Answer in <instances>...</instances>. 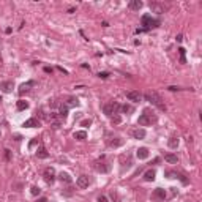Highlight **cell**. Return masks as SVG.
I'll return each mask as SVG.
<instances>
[{
    "instance_id": "cell-23",
    "label": "cell",
    "mask_w": 202,
    "mask_h": 202,
    "mask_svg": "<svg viewBox=\"0 0 202 202\" xmlns=\"http://www.w3.org/2000/svg\"><path fill=\"white\" fill-rule=\"evenodd\" d=\"M16 106H18L19 111H24V109H27V107H29V103H27V101H24V100H19Z\"/></svg>"
},
{
    "instance_id": "cell-29",
    "label": "cell",
    "mask_w": 202,
    "mask_h": 202,
    "mask_svg": "<svg viewBox=\"0 0 202 202\" xmlns=\"http://www.w3.org/2000/svg\"><path fill=\"white\" fill-rule=\"evenodd\" d=\"M30 193H32L33 196H38V194L41 193V190H40L38 186H32V188H30Z\"/></svg>"
},
{
    "instance_id": "cell-32",
    "label": "cell",
    "mask_w": 202,
    "mask_h": 202,
    "mask_svg": "<svg viewBox=\"0 0 202 202\" xmlns=\"http://www.w3.org/2000/svg\"><path fill=\"white\" fill-rule=\"evenodd\" d=\"M98 76L101 77V79H107V77H109V73L103 71V73H98Z\"/></svg>"
},
{
    "instance_id": "cell-21",
    "label": "cell",
    "mask_w": 202,
    "mask_h": 202,
    "mask_svg": "<svg viewBox=\"0 0 202 202\" xmlns=\"http://www.w3.org/2000/svg\"><path fill=\"white\" fill-rule=\"evenodd\" d=\"M73 137L77 139V141H84L87 137V133H85V131H76V133L73 134Z\"/></svg>"
},
{
    "instance_id": "cell-22",
    "label": "cell",
    "mask_w": 202,
    "mask_h": 202,
    "mask_svg": "<svg viewBox=\"0 0 202 202\" xmlns=\"http://www.w3.org/2000/svg\"><path fill=\"white\" fill-rule=\"evenodd\" d=\"M167 144H169L171 149H177L178 147V137H169V141H167Z\"/></svg>"
},
{
    "instance_id": "cell-16",
    "label": "cell",
    "mask_w": 202,
    "mask_h": 202,
    "mask_svg": "<svg viewBox=\"0 0 202 202\" xmlns=\"http://www.w3.org/2000/svg\"><path fill=\"white\" fill-rule=\"evenodd\" d=\"M59 178H60V182H63V183H71L73 182V178H71V175H70L68 172H60Z\"/></svg>"
},
{
    "instance_id": "cell-35",
    "label": "cell",
    "mask_w": 202,
    "mask_h": 202,
    "mask_svg": "<svg viewBox=\"0 0 202 202\" xmlns=\"http://www.w3.org/2000/svg\"><path fill=\"white\" fill-rule=\"evenodd\" d=\"M44 71H46V73H52V68H49V66H46V68H44Z\"/></svg>"
},
{
    "instance_id": "cell-6",
    "label": "cell",
    "mask_w": 202,
    "mask_h": 202,
    "mask_svg": "<svg viewBox=\"0 0 202 202\" xmlns=\"http://www.w3.org/2000/svg\"><path fill=\"white\" fill-rule=\"evenodd\" d=\"M126 98L130 101H133V103H139V101L142 100V95H141L139 92H136V90H131V92L126 93Z\"/></svg>"
},
{
    "instance_id": "cell-1",
    "label": "cell",
    "mask_w": 202,
    "mask_h": 202,
    "mask_svg": "<svg viewBox=\"0 0 202 202\" xmlns=\"http://www.w3.org/2000/svg\"><path fill=\"white\" fill-rule=\"evenodd\" d=\"M144 98H145L149 103H152L153 106H156L160 111H166V104L163 103V100H161V96L158 95L156 92H147L145 95H144Z\"/></svg>"
},
{
    "instance_id": "cell-28",
    "label": "cell",
    "mask_w": 202,
    "mask_h": 202,
    "mask_svg": "<svg viewBox=\"0 0 202 202\" xmlns=\"http://www.w3.org/2000/svg\"><path fill=\"white\" fill-rule=\"evenodd\" d=\"M96 171H100V172H107V171H109V167L107 166H104V164H96Z\"/></svg>"
},
{
    "instance_id": "cell-30",
    "label": "cell",
    "mask_w": 202,
    "mask_h": 202,
    "mask_svg": "<svg viewBox=\"0 0 202 202\" xmlns=\"http://www.w3.org/2000/svg\"><path fill=\"white\" fill-rule=\"evenodd\" d=\"M90 125H92V120H90V119H85V120H82V122H81V126H90Z\"/></svg>"
},
{
    "instance_id": "cell-36",
    "label": "cell",
    "mask_w": 202,
    "mask_h": 202,
    "mask_svg": "<svg viewBox=\"0 0 202 202\" xmlns=\"http://www.w3.org/2000/svg\"><path fill=\"white\" fill-rule=\"evenodd\" d=\"M38 202H48V199H46V197H40Z\"/></svg>"
},
{
    "instance_id": "cell-12",
    "label": "cell",
    "mask_w": 202,
    "mask_h": 202,
    "mask_svg": "<svg viewBox=\"0 0 202 202\" xmlns=\"http://www.w3.org/2000/svg\"><path fill=\"white\" fill-rule=\"evenodd\" d=\"M142 5L144 3L141 2V0H131L128 6H130V10H133V11H139V10L142 8Z\"/></svg>"
},
{
    "instance_id": "cell-25",
    "label": "cell",
    "mask_w": 202,
    "mask_h": 202,
    "mask_svg": "<svg viewBox=\"0 0 202 202\" xmlns=\"http://www.w3.org/2000/svg\"><path fill=\"white\" fill-rule=\"evenodd\" d=\"M66 106H79V100H77V98H70L68 100V103H66Z\"/></svg>"
},
{
    "instance_id": "cell-8",
    "label": "cell",
    "mask_w": 202,
    "mask_h": 202,
    "mask_svg": "<svg viewBox=\"0 0 202 202\" xmlns=\"http://www.w3.org/2000/svg\"><path fill=\"white\" fill-rule=\"evenodd\" d=\"M54 175H55L54 167H46V169H44V178H46L48 183H52V182H54Z\"/></svg>"
},
{
    "instance_id": "cell-2",
    "label": "cell",
    "mask_w": 202,
    "mask_h": 202,
    "mask_svg": "<svg viewBox=\"0 0 202 202\" xmlns=\"http://www.w3.org/2000/svg\"><path fill=\"white\" fill-rule=\"evenodd\" d=\"M156 120H158V117L155 115L153 112L150 114L149 109H145V111L142 112V115L139 117L137 123H139V125H142V126H149V125H152V123H156Z\"/></svg>"
},
{
    "instance_id": "cell-17",
    "label": "cell",
    "mask_w": 202,
    "mask_h": 202,
    "mask_svg": "<svg viewBox=\"0 0 202 202\" xmlns=\"http://www.w3.org/2000/svg\"><path fill=\"white\" fill-rule=\"evenodd\" d=\"M24 126L25 128H35V126H40V122L36 119H29L24 122Z\"/></svg>"
},
{
    "instance_id": "cell-15",
    "label": "cell",
    "mask_w": 202,
    "mask_h": 202,
    "mask_svg": "<svg viewBox=\"0 0 202 202\" xmlns=\"http://www.w3.org/2000/svg\"><path fill=\"white\" fill-rule=\"evenodd\" d=\"M155 175H156V172H155L153 169H149V171H145V174H144V180L145 182H153Z\"/></svg>"
},
{
    "instance_id": "cell-33",
    "label": "cell",
    "mask_w": 202,
    "mask_h": 202,
    "mask_svg": "<svg viewBox=\"0 0 202 202\" xmlns=\"http://www.w3.org/2000/svg\"><path fill=\"white\" fill-rule=\"evenodd\" d=\"M96 202H109V199H107L106 196H100L98 199H96Z\"/></svg>"
},
{
    "instance_id": "cell-19",
    "label": "cell",
    "mask_w": 202,
    "mask_h": 202,
    "mask_svg": "<svg viewBox=\"0 0 202 202\" xmlns=\"http://www.w3.org/2000/svg\"><path fill=\"white\" fill-rule=\"evenodd\" d=\"M36 156L41 158V160H44V158H48V156H49V153H48V150H46L44 147H40V149L36 150Z\"/></svg>"
},
{
    "instance_id": "cell-9",
    "label": "cell",
    "mask_w": 202,
    "mask_h": 202,
    "mask_svg": "<svg viewBox=\"0 0 202 202\" xmlns=\"http://www.w3.org/2000/svg\"><path fill=\"white\" fill-rule=\"evenodd\" d=\"M76 185H77L79 188H87V186L90 185V180H89V177H87V175H81V177L76 180Z\"/></svg>"
},
{
    "instance_id": "cell-26",
    "label": "cell",
    "mask_w": 202,
    "mask_h": 202,
    "mask_svg": "<svg viewBox=\"0 0 202 202\" xmlns=\"http://www.w3.org/2000/svg\"><path fill=\"white\" fill-rule=\"evenodd\" d=\"M123 144V141L120 139V137H117L115 141H111V147H119V145H122Z\"/></svg>"
},
{
    "instance_id": "cell-18",
    "label": "cell",
    "mask_w": 202,
    "mask_h": 202,
    "mask_svg": "<svg viewBox=\"0 0 202 202\" xmlns=\"http://www.w3.org/2000/svg\"><path fill=\"white\" fill-rule=\"evenodd\" d=\"M164 160H166L167 163H171V164H177V163H178L177 155H174V153H167L166 156H164Z\"/></svg>"
},
{
    "instance_id": "cell-10",
    "label": "cell",
    "mask_w": 202,
    "mask_h": 202,
    "mask_svg": "<svg viewBox=\"0 0 202 202\" xmlns=\"http://www.w3.org/2000/svg\"><path fill=\"white\" fill-rule=\"evenodd\" d=\"M0 90H2L3 93H10L13 90V82L11 81H5V82L0 84Z\"/></svg>"
},
{
    "instance_id": "cell-13",
    "label": "cell",
    "mask_w": 202,
    "mask_h": 202,
    "mask_svg": "<svg viewBox=\"0 0 202 202\" xmlns=\"http://www.w3.org/2000/svg\"><path fill=\"white\" fill-rule=\"evenodd\" d=\"M145 130H142V128H137V130L133 131V137L134 139H144L145 137Z\"/></svg>"
},
{
    "instance_id": "cell-20",
    "label": "cell",
    "mask_w": 202,
    "mask_h": 202,
    "mask_svg": "<svg viewBox=\"0 0 202 202\" xmlns=\"http://www.w3.org/2000/svg\"><path fill=\"white\" fill-rule=\"evenodd\" d=\"M60 119H63L65 120L66 119V115H68V106H66V104H62V106H60Z\"/></svg>"
},
{
    "instance_id": "cell-7",
    "label": "cell",
    "mask_w": 202,
    "mask_h": 202,
    "mask_svg": "<svg viewBox=\"0 0 202 202\" xmlns=\"http://www.w3.org/2000/svg\"><path fill=\"white\" fill-rule=\"evenodd\" d=\"M152 197L156 201H164L166 199V191L163 190V188H156V190L153 191V194H152Z\"/></svg>"
},
{
    "instance_id": "cell-11",
    "label": "cell",
    "mask_w": 202,
    "mask_h": 202,
    "mask_svg": "<svg viewBox=\"0 0 202 202\" xmlns=\"http://www.w3.org/2000/svg\"><path fill=\"white\" fill-rule=\"evenodd\" d=\"M136 156L139 158V160H145V158H149V149H145V147L137 149L136 150Z\"/></svg>"
},
{
    "instance_id": "cell-5",
    "label": "cell",
    "mask_w": 202,
    "mask_h": 202,
    "mask_svg": "<svg viewBox=\"0 0 202 202\" xmlns=\"http://www.w3.org/2000/svg\"><path fill=\"white\" fill-rule=\"evenodd\" d=\"M150 10H152L153 13H158V14H161V13H164L166 6H164L163 3H158V2H150Z\"/></svg>"
},
{
    "instance_id": "cell-34",
    "label": "cell",
    "mask_w": 202,
    "mask_h": 202,
    "mask_svg": "<svg viewBox=\"0 0 202 202\" xmlns=\"http://www.w3.org/2000/svg\"><path fill=\"white\" fill-rule=\"evenodd\" d=\"M167 89L171 90V92H177V90H180V87H175V85H171V87H167Z\"/></svg>"
},
{
    "instance_id": "cell-4",
    "label": "cell",
    "mask_w": 202,
    "mask_h": 202,
    "mask_svg": "<svg viewBox=\"0 0 202 202\" xmlns=\"http://www.w3.org/2000/svg\"><path fill=\"white\" fill-rule=\"evenodd\" d=\"M120 104H117V103H109V104H106V106L103 107V111H104V114L106 115H114V114H119V111H120Z\"/></svg>"
},
{
    "instance_id": "cell-3",
    "label": "cell",
    "mask_w": 202,
    "mask_h": 202,
    "mask_svg": "<svg viewBox=\"0 0 202 202\" xmlns=\"http://www.w3.org/2000/svg\"><path fill=\"white\" fill-rule=\"evenodd\" d=\"M141 24L144 25V29H142V32H144V30L152 29V27H158L160 21H155V19H152V16H150V14H144V16H142V19H141Z\"/></svg>"
},
{
    "instance_id": "cell-27",
    "label": "cell",
    "mask_w": 202,
    "mask_h": 202,
    "mask_svg": "<svg viewBox=\"0 0 202 202\" xmlns=\"http://www.w3.org/2000/svg\"><path fill=\"white\" fill-rule=\"evenodd\" d=\"M178 54H180V63H186V59H185V49L180 48L178 49Z\"/></svg>"
},
{
    "instance_id": "cell-14",
    "label": "cell",
    "mask_w": 202,
    "mask_h": 202,
    "mask_svg": "<svg viewBox=\"0 0 202 202\" xmlns=\"http://www.w3.org/2000/svg\"><path fill=\"white\" fill-rule=\"evenodd\" d=\"M35 85V82H33V81H29V82H25V84H22L21 87H19V93H24V92H29L30 90V87H33Z\"/></svg>"
},
{
    "instance_id": "cell-31",
    "label": "cell",
    "mask_w": 202,
    "mask_h": 202,
    "mask_svg": "<svg viewBox=\"0 0 202 202\" xmlns=\"http://www.w3.org/2000/svg\"><path fill=\"white\" fill-rule=\"evenodd\" d=\"M120 109H122L123 112H133V107H131V106H126V104H125V106H122Z\"/></svg>"
},
{
    "instance_id": "cell-37",
    "label": "cell",
    "mask_w": 202,
    "mask_h": 202,
    "mask_svg": "<svg viewBox=\"0 0 202 202\" xmlns=\"http://www.w3.org/2000/svg\"><path fill=\"white\" fill-rule=\"evenodd\" d=\"M0 63H2V55H0Z\"/></svg>"
},
{
    "instance_id": "cell-24",
    "label": "cell",
    "mask_w": 202,
    "mask_h": 202,
    "mask_svg": "<svg viewBox=\"0 0 202 202\" xmlns=\"http://www.w3.org/2000/svg\"><path fill=\"white\" fill-rule=\"evenodd\" d=\"M111 122H112L114 125H119V123L122 122V117H120L119 114H114V115H111Z\"/></svg>"
},
{
    "instance_id": "cell-38",
    "label": "cell",
    "mask_w": 202,
    "mask_h": 202,
    "mask_svg": "<svg viewBox=\"0 0 202 202\" xmlns=\"http://www.w3.org/2000/svg\"><path fill=\"white\" fill-rule=\"evenodd\" d=\"M0 101H2V98H0Z\"/></svg>"
}]
</instances>
